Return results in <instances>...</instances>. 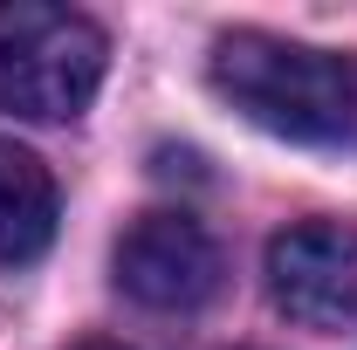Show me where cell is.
Instances as JSON below:
<instances>
[{"instance_id": "obj_1", "label": "cell", "mask_w": 357, "mask_h": 350, "mask_svg": "<svg viewBox=\"0 0 357 350\" xmlns=\"http://www.w3.org/2000/svg\"><path fill=\"white\" fill-rule=\"evenodd\" d=\"M206 83L248 124L289 137V144L357 137V55H344V48L289 42L268 28H234L206 55Z\"/></svg>"}, {"instance_id": "obj_3", "label": "cell", "mask_w": 357, "mask_h": 350, "mask_svg": "<svg viewBox=\"0 0 357 350\" xmlns=\"http://www.w3.org/2000/svg\"><path fill=\"white\" fill-rule=\"evenodd\" d=\"M110 275L137 309L185 316V309L220 296L227 261H220V241L192 213H137L117 241V254H110Z\"/></svg>"}, {"instance_id": "obj_5", "label": "cell", "mask_w": 357, "mask_h": 350, "mask_svg": "<svg viewBox=\"0 0 357 350\" xmlns=\"http://www.w3.org/2000/svg\"><path fill=\"white\" fill-rule=\"evenodd\" d=\"M55 220H62L55 172H48L28 144L0 137V268L42 261L48 241H55Z\"/></svg>"}, {"instance_id": "obj_2", "label": "cell", "mask_w": 357, "mask_h": 350, "mask_svg": "<svg viewBox=\"0 0 357 350\" xmlns=\"http://www.w3.org/2000/svg\"><path fill=\"white\" fill-rule=\"evenodd\" d=\"M103 69H110V35L89 14L42 0L0 7V110L35 124H69L96 103Z\"/></svg>"}, {"instance_id": "obj_4", "label": "cell", "mask_w": 357, "mask_h": 350, "mask_svg": "<svg viewBox=\"0 0 357 350\" xmlns=\"http://www.w3.org/2000/svg\"><path fill=\"white\" fill-rule=\"evenodd\" d=\"M268 296L303 330L357 323V227L344 220H296L268 241Z\"/></svg>"}, {"instance_id": "obj_6", "label": "cell", "mask_w": 357, "mask_h": 350, "mask_svg": "<svg viewBox=\"0 0 357 350\" xmlns=\"http://www.w3.org/2000/svg\"><path fill=\"white\" fill-rule=\"evenodd\" d=\"M76 350H131V344H103V337H96V344H76Z\"/></svg>"}]
</instances>
